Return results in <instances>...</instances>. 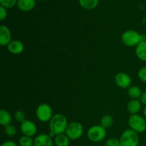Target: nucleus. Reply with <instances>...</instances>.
<instances>
[{"label": "nucleus", "mask_w": 146, "mask_h": 146, "mask_svg": "<svg viewBox=\"0 0 146 146\" xmlns=\"http://www.w3.org/2000/svg\"><path fill=\"white\" fill-rule=\"evenodd\" d=\"M143 92L137 86H131L128 89V95L131 99H140Z\"/></svg>", "instance_id": "18"}, {"label": "nucleus", "mask_w": 146, "mask_h": 146, "mask_svg": "<svg viewBox=\"0 0 146 146\" xmlns=\"http://www.w3.org/2000/svg\"><path fill=\"white\" fill-rule=\"evenodd\" d=\"M17 130L14 125H8L7 126L4 127V133L6 135L9 137H14L17 134Z\"/></svg>", "instance_id": "22"}, {"label": "nucleus", "mask_w": 146, "mask_h": 146, "mask_svg": "<svg viewBox=\"0 0 146 146\" xmlns=\"http://www.w3.org/2000/svg\"><path fill=\"white\" fill-rule=\"evenodd\" d=\"M19 145L20 146H34V139L32 137L23 135L19 139Z\"/></svg>", "instance_id": "21"}, {"label": "nucleus", "mask_w": 146, "mask_h": 146, "mask_svg": "<svg viewBox=\"0 0 146 146\" xmlns=\"http://www.w3.org/2000/svg\"><path fill=\"white\" fill-rule=\"evenodd\" d=\"M119 141L121 146H138L139 143L138 133L129 128L123 131Z\"/></svg>", "instance_id": "4"}, {"label": "nucleus", "mask_w": 146, "mask_h": 146, "mask_svg": "<svg viewBox=\"0 0 146 146\" xmlns=\"http://www.w3.org/2000/svg\"><path fill=\"white\" fill-rule=\"evenodd\" d=\"M12 36L9 29L6 25L0 26V44L1 46H7L12 41Z\"/></svg>", "instance_id": "10"}, {"label": "nucleus", "mask_w": 146, "mask_h": 146, "mask_svg": "<svg viewBox=\"0 0 146 146\" xmlns=\"http://www.w3.org/2000/svg\"><path fill=\"white\" fill-rule=\"evenodd\" d=\"M135 54L138 59L146 61V41H141L135 46Z\"/></svg>", "instance_id": "15"}, {"label": "nucleus", "mask_w": 146, "mask_h": 146, "mask_svg": "<svg viewBox=\"0 0 146 146\" xmlns=\"http://www.w3.org/2000/svg\"><path fill=\"white\" fill-rule=\"evenodd\" d=\"M54 141L56 146H69L70 144L69 138L65 133L56 135Z\"/></svg>", "instance_id": "17"}, {"label": "nucleus", "mask_w": 146, "mask_h": 146, "mask_svg": "<svg viewBox=\"0 0 146 146\" xmlns=\"http://www.w3.org/2000/svg\"><path fill=\"white\" fill-rule=\"evenodd\" d=\"M7 17V9L4 8V7L1 6L0 7V20L3 21Z\"/></svg>", "instance_id": "27"}, {"label": "nucleus", "mask_w": 146, "mask_h": 146, "mask_svg": "<svg viewBox=\"0 0 146 146\" xmlns=\"http://www.w3.org/2000/svg\"><path fill=\"white\" fill-rule=\"evenodd\" d=\"M106 136V129L101 125H94L87 131V137L94 143L102 141Z\"/></svg>", "instance_id": "6"}, {"label": "nucleus", "mask_w": 146, "mask_h": 146, "mask_svg": "<svg viewBox=\"0 0 146 146\" xmlns=\"http://www.w3.org/2000/svg\"><path fill=\"white\" fill-rule=\"evenodd\" d=\"M81 7L86 9H94L98 5V0H78Z\"/></svg>", "instance_id": "19"}, {"label": "nucleus", "mask_w": 146, "mask_h": 146, "mask_svg": "<svg viewBox=\"0 0 146 146\" xmlns=\"http://www.w3.org/2000/svg\"><path fill=\"white\" fill-rule=\"evenodd\" d=\"M17 0H0L1 6L4 7L6 9L12 8L17 4Z\"/></svg>", "instance_id": "23"}, {"label": "nucleus", "mask_w": 146, "mask_h": 146, "mask_svg": "<svg viewBox=\"0 0 146 146\" xmlns=\"http://www.w3.org/2000/svg\"><path fill=\"white\" fill-rule=\"evenodd\" d=\"M138 76L142 82L146 84V66L141 67L138 71Z\"/></svg>", "instance_id": "24"}, {"label": "nucleus", "mask_w": 146, "mask_h": 146, "mask_svg": "<svg viewBox=\"0 0 146 146\" xmlns=\"http://www.w3.org/2000/svg\"><path fill=\"white\" fill-rule=\"evenodd\" d=\"M105 146H121L119 140L116 138H109L105 143Z\"/></svg>", "instance_id": "26"}, {"label": "nucleus", "mask_w": 146, "mask_h": 146, "mask_svg": "<svg viewBox=\"0 0 146 146\" xmlns=\"http://www.w3.org/2000/svg\"><path fill=\"white\" fill-rule=\"evenodd\" d=\"M54 115L51 106L47 104H41L36 110V116L37 119L42 123L49 122Z\"/></svg>", "instance_id": "7"}, {"label": "nucleus", "mask_w": 146, "mask_h": 146, "mask_svg": "<svg viewBox=\"0 0 146 146\" xmlns=\"http://www.w3.org/2000/svg\"><path fill=\"white\" fill-rule=\"evenodd\" d=\"M84 132V126L82 124L77 121H73L68 123L66 130L65 134L70 140H78L83 135Z\"/></svg>", "instance_id": "5"}, {"label": "nucleus", "mask_w": 146, "mask_h": 146, "mask_svg": "<svg viewBox=\"0 0 146 146\" xmlns=\"http://www.w3.org/2000/svg\"><path fill=\"white\" fill-rule=\"evenodd\" d=\"M20 131L23 135L32 137L36 133L37 127L32 121L26 119L20 124Z\"/></svg>", "instance_id": "9"}, {"label": "nucleus", "mask_w": 146, "mask_h": 146, "mask_svg": "<svg viewBox=\"0 0 146 146\" xmlns=\"http://www.w3.org/2000/svg\"><path fill=\"white\" fill-rule=\"evenodd\" d=\"M113 123V118L111 115H108V114L104 115L101 118V121H100V125L104 127V128H106V129L111 128L112 126Z\"/></svg>", "instance_id": "20"}, {"label": "nucleus", "mask_w": 146, "mask_h": 146, "mask_svg": "<svg viewBox=\"0 0 146 146\" xmlns=\"http://www.w3.org/2000/svg\"><path fill=\"white\" fill-rule=\"evenodd\" d=\"M140 101H141V104L143 105L146 106V91L143 92L142 95H141V98H140Z\"/></svg>", "instance_id": "29"}, {"label": "nucleus", "mask_w": 146, "mask_h": 146, "mask_svg": "<svg viewBox=\"0 0 146 146\" xmlns=\"http://www.w3.org/2000/svg\"><path fill=\"white\" fill-rule=\"evenodd\" d=\"M54 141L49 134L41 133L34 138V146H54Z\"/></svg>", "instance_id": "11"}, {"label": "nucleus", "mask_w": 146, "mask_h": 146, "mask_svg": "<svg viewBox=\"0 0 146 146\" xmlns=\"http://www.w3.org/2000/svg\"><path fill=\"white\" fill-rule=\"evenodd\" d=\"M1 146H17V143L13 141H7L3 143Z\"/></svg>", "instance_id": "28"}, {"label": "nucleus", "mask_w": 146, "mask_h": 146, "mask_svg": "<svg viewBox=\"0 0 146 146\" xmlns=\"http://www.w3.org/2000/svg\"><path fill=\"white\" fill-rule=\"evenodd\" d=\"M114 81L118 87L123 89L128 88L132 84L131 77L125 72L117 73L114 77Z\"/></svg>", "instance_id": "8"}, {"label": "nucleus", "mask_w": 146, "mask_h": 146, "mask_svg": "<svg viewBox=\"0 0 146 146\" xmlns=\"http://www.w3.org/2000/svg\"><path fill=\"white\" fill-rule=\"evenodd\" d=\"M12 121V117L9 112L4 109H1L0 111V124L2 126L6 127L8 125H10Z\"/></svg>", "instance_id": "16"}, {"label": "nucleus", "mask_w": 146, "mask_h": 146, "mask_svg": "<svg viewBox=\"0 0 146 146\" xmlns=\"http://www.w3.org/2000/svg\"><path fill=\"white\" fill-rule=\"evenodd\" d=\"M36 0H18L17 7L22 11H29L34 8Z\"/></svg>", "instance_id": "14"}, {"label": "nucleus", "mask_w": 146, "mask_h": 146, "mask_svg": "<svg viewBox=\"0 0 146 146\" xmlns=\"http://www.w3.org/2000/svg\"><path fill=\"white\" fill-rule=\"evenodd\" d=\"M142 35L135 30L128 29L124 31L121 35V41L123 44L128 47L136 46L139 43L142 41Z\"/></svg>", "instance_id": "2"}, {"label": "nucleus", "mask_w": 146, "mask_h": 146, "mask_svg": "<svg viewBox=\"0 0 146 146\" xmlns=\"http://www.w3.org/2000/svg\"><path fill=\"white\" fill-rule=\"evenodd\" d=\"M9 52L14 55H18L24 51V45L19 40H12L7 46Z\"/></svg>", "instance_id": "12"}, {"label": "nucleus", "mask_w": 146, "mask_h": 146, "mask_svg": "<svg viewBox=\"0 0 146 146\" xmlns=\"http://www.w3.org/2000/svg\"><path fill=\"white\" fill-rule=\"evenodd\" d=\"M130 129L133 130L137 133H141L146 131V119L144 117L133 114L130 115L128 121Z\"/></svg>", "instance_id": "3"}, {"label": "nucleus", "mask_w": 146, "mask_h": 146, "mask_svg": "<svg viewBox=\"0 0 146 146\" xmlns=\"http://www.w3.org/2000/svg\"><path fill=\"white\" fill-rule=\"evenodd\" d=\"M143 113L144 117H145V118H146V106H145V107H144L143 111Z\"/></svg>", "instance_id": "30"}, {"label": "nucleus", "mask_w": 146, "mask_h": 146, "mask_svg": "<svg viewBox=\"0 0 146 146\" xmlns=\"http://www.w3.org/2000/svg\"><path fill=\"white\" fill-rule=\"evenodd\" d=\"M39 1H43V0H39Z\"/></svg>", "instance_id": "31"}, {"label": "nucleus", "mask_w": 146, "mask_h": 146, "mask_svg": "<svg viewBox=\"0 0 146 146\" xmlns=\"http://www.w3.org/2000/svg\"><path fill=\"white\" fill-rule=\"evenodd\" d=\"M14 119H15L17 122L22 123L23 121L26 120L25 113L21 111H17L14 113Z\"/></svg>", "instance_id": "25"}, {"label": "nucleus", "mask_w": 146, "mask_h": 146, "mask_svg": "<svg viewBox=\"0 0 146 146\" xmlns=\"http://www.w3.org/2000/svg\"><path fill=\"white\" fill-rule=\"evenodd\" d=\"M68 125V120L65 115L61 113L54 114L48 124L50 136L53 138L57 135L65 133Z\"/></svg>", "instance_id": "1"}, {"label": "nucleus", "mask_w": 146, "mask_h": 146, "mask_svg": "<svg viewBox=\"0 0 146 146\" xmlns=\"http://www.w3.org/2000/svg\"><path fill=\"white\" fill-rule=\"evenodd\" d=\"M142 104L139 99H131L128 102L127 105V109L131 115L138 114V113L141 111Z\"/></svg>", "instance_id": "13"}]
</instances>
